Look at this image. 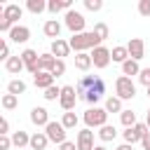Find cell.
Wrapping results in <instances>:
<instances>
[{
    "instance_id": "cell-17",
    "label": "cell",
    "mask_w": 150,
    "mask_h": 150,
    "mask_svg": "<svg viewBox=\"0 0 150 150\" xmlns=\"http://www.w3.org/2000/svg\"><path fill=\"white\" fill-rule=\"evenodd\" d=\"M54 80H56V77H54L52 73H45V70H42V73H38V75H33L35 87H38V89H42V91H45V89H49V87L54 84Z\"/></svg>"
},
{
    "instance_id": "cell-22",
    "label": "cell",
    "mask_w": 150,
    "mask_h": 150,
    "mask_svg": "<svg viewBox=\"0 0 150 150\" xmlns=\"http://www.w3.org/2000/svg\"><path fill=\"white\" fill-rule=\"evenodd\" d=\"M23 68H26V66H23L21 56H12L9 61H5V70H7V73H12V75H19Z\"/></svg>"
},
{
    "instance_id": "cell-33",
    "label": "cell",
    "mask_w": 150,
    "mask_h": 150,
    "mask_svg": "<svg viewBox=\"0 0 150 150\" xmlns=\"http://www.w3.org/2000/svg\"><path fill=\"white\" fill-rule=\"evenodd\" d=\"M19 105V96H14V94H5L2 96V108L5 110H14Z\"/></svg>"
},
{
    "instance_id": "cell-25",
    "label": "cell",
    "mask_w": 150,
    "mask_h": 150,
    "mask_svg": "<svg viewBox=\"0 0 150 150\" xmlns=\"http://www.w3.org/2000/svg\"><path fill=\"white\" fill-rule=\"evenodd\" d=\"M122 103H124L122 98H117V96H108L103 108L108 110V115H110V112H122V110H124V105H122Z\"/></svg>"
},
{
    "instance_id": "cell-28",
    "label": "cell",
    "mask_w": 150,
    "mask_h": 150,
    "mask_svg": "<svg viewBox=\"0 0 150 150\" xmlns=\"http://www.w3.org/2000/svg\"><path fill=\"white\" fill-rule=\"evenodd\" d=\"M120 122L124 124V129H131V127H136V124H138V120H136V112H134V110H122V112H120Z\"/></svg>"
},
{
    "instance_id": "cell-41",
    "label": "cell",
    "mask_w": 150,
    "mask_h": 150,
    "mask_svg": "<svg viewBox=\"0 0 150 150\" xmlns=\"http://www.w3.org/2000/svg\"><path fill=\"white\" fill-rule=\"evenodd\" d=\"M0 136H9V120L7 117L0 120Z\"/></svg>"
},
{
    "instance_id": "cell-45",
    "label": "cell",
    "mask_w": 150,
    "mask_h": 150,
    "mask_svg": "<svg viewBox=\"0 0 150 150\" xmlns=\"http://www.w3.org/2000/svg\"><path fill=\"white\" fill-rule=\"evenodd\" d=\"M115 150H134V145H129V143H120Z\"/></svg>"
},
{
    "instance_id": "cell-36",
    "label": "cell",
    "mask_w": 150,
    "mask_h": 150,
    "mask_svg": "<svg viewBox=\"0 0 150 150\" xmlns=\"http://www.w3.org/2000/svg\"><path fill=\"white\" fill-rule=\"evenodd\" d=\"M138 82L148 89L150 87V68H141V73H138Z\"/></svg>"
},
{
    "instance_id": "cell-13",
    "label": "cell",
    "mask_w": 150,
    "mask_h": 150,
    "mask_svg": "<svg viewBox=\"0 0 150 150\" xmlns=\"http://www.w3.org/2000/svg\"><path fill=\"white\" fill-rule=\"evenodd\" d=\"M2 16L7 19V21H12L14 26H16V21L23 16V9L19 7V5H14V2H9V5H5L2 7Z\"/></svg>"
},
{
    "instance_id": "cell-9",
    "label": "cell",
    "mask_w": 150,
    "mask_h": 150,
    "mask_svg": "<svg viewBox=\"0 0 150 150\" xmlns=\"http://www.w3.org/2000/svg\"><path fill=\"white\" fill-rule=\"evenodd\" d=\"M75 143H77V150H94V148H96V145H94V131H91L89 127L80 129Z\"/></svg>"
},
{
    "instance_id": "cell-29",
    "label": "cell",
    "mask_w": 150,
    "mask_h": 150,
    "mask_svg": "<svg viewBox=\"0 0 150 150\" xmlns=\"http://www.w3.org/2000/svg\"><path fill=\"white\" fill-rule=\"evenodd\" d=\"M61 124L66 127V131H68V129H75V127L80 124V117H77L73 110H70V112H63V117H61Z\"/></svg>"
},
{
    "instance_id": "cell-27",
    "label": "cell",
    "mask_w": 150,
    "mask_h": 150,
    "mask_svg": "<svg viewBox=\"0 0 150 150\" xmlns=\"http://www.w3.org/2000/svg\"><path fill=\"white\" fill-rule=\"evenodd\" d=\"M7 94H14V96H19V94H26V82H23L21 77H16V80H9V84H7Z\"/></svg>"
},
{
    "instance_id": "cell-30",
    "label": "cell",
    "mask_w": 150,
    "mask_h": 150,
    "mask_svg": "<svg viewBox=\"0 0 150 150\" xmlns=\"http://www.w3.org/2000/svg\"><path fill=\"white\" fill-rule=\"evenodd\" d=\"M26 9L33 12V14H42L47 9V2L45 0H26Z\"/></svg>"
},
{
    "instance_id": "cell-34",
    "label": "cell",
    "mask_w": 150,
    "mask_h": 150,
    "mask_svg": "<svg viewBox=\"0 0 150 150\" xmlns=\"http://www.w3.org/2000/svg\"><path fill=\"white\" fill-rule=\"evenodd\" d=\"M94 33L101 38V40H108L110 38V28L103 23V21H98V23H94Z\"/></svg>"
},
{
    "instance_id": "cell-4",
    "label": "cell",
    "mask_w": 150,
    "mask_h": 150,
    "mask_svg": "<svg viewBox=\"0 0 150 150\" xmlns=\"http://www.w3.org/2000/svg\"><path fill=\"white\" fill-rule=\"evenodd\" d=\"M63 23H66V28H68L73 35H77V33H84L87 19H84V14H82V12H77V9H70V12H66V16H63Z\"/></svg>"
},
{
    "instance_id": "cell-47",
    "label": "cell",
    "mask_w": 150,
    "mask_h": 150,
    "mask_svg": "<svg viewBox=\"0 0 150 150\" xmlns=\"http://www.w3.org/2000/svg\"><path fill=\"white\" fill-rule=\"evenodd\" d=\"M94 150H108V148H105V145H96Z\"/></svg>"
},
{
    "instance_id": "cell-19",
    "label": "cell",
    "mask_w": 150,
    "mask_h": 150,
    "mask_svg": "<svg viewBox=\"0 0 150 150\" xmlns=\"http://www.w3.org/2000/svg\"><path fill=\"white\" fill-rule=\"evenodd\" d=\"M91 66H94V61H91V54H89V52H80V54H75V68H77V70L87 73Z\"/></svg>"
},
{
    "instance_id": "cell-46",
    "label": "cell",
    "mask_w": 150,
    "mask_h": 150,
    "mask_svg": "<svg viewBox=\"0 0 150 150\" xmlns=\"http://www.w3.org/2000/svg\"><path fill=\"white\" fill-rule=\"evenodd\" d=\"M145 124L150 127V108H148V117H145Z\"/></svg>"
},
{
    "instance_id": "cell-14",
    "label": "cell",
    "mask_w": 150,
    "mask_h": 150,
    "mask_svg": "<svg viewBox=\"0 0 150 150\" xmlns=\"http://www.w3.org/2000/svg\"><path fill=\"white\" fill-rule=\"evenodd\" d=\"M49 52H52L56 59H63V56H68V54H70V45H68V40L59 38V40H54V42H52Z\"/></svg>"
},
{
    "instance_id": "cell-48",
    "label": "cell",
    "mask_w": 150,
    "mask_h": 150,
    "mask_svg": "<svg viewBox=\"0 0 150 150\" xmlns=\"http://www.w3.org/2000/svg\"><path fill=\"white\" fill-rule=\"evenodd\" d=\"M148 98H150V87H148Z\"/></svg>"
},
{
    "instance_id": "cell-24",
    "label": "cell",
    "mask_w": 150,
    "mask_h": 150,
    "mask_svg": "<svg viewBox=\"0 0 150 150\" xmlns=\"http://www.w3.org/2000/svg\"><path fill=\"white\" fill-rule=\"evenodd\" d=\"M54 63H56V56H54L52 52H45V54H40V70H45V73H52Z\"/></svg>"
},
{
    "instance_id": "cell-12",
    "label": "cell",
    "mask_w": 150,
    "mask_h": 150,
    "mask_svg": "<svg viewBox=\"0 0 150 150\" xmlns=\"http://www.w3.org/2000/svg\"><path fill=\"white\" fill-rule=\"evenodd\" d=\"M28 38H30V28H28V26H21V23H16V26L9 30V40H12V42H16V45H23V42H28Z\"/></svg>"
},
{
    "instance_id": "cell-38",
    "label": "cell",
    "mask_w": 150,
    "mask_h": 150,
    "mask_svg": "<svg viewBox=\"0 0 150 150\" xmlns=\"http://www.w3.org/2000/svg\"><path fill=\"white\" fill-rule=\"evenodd\" d=\"M0 59H2V61H9V59H12V54H9V45H7V40H2V42H0Z\"/></svg>"
},
{
    "instance_id": "cell-21",
    "label": "cell",
    "mask_w": 150,
    "mask_h": 150,
    "mask_svg": "<svg viewBox=\"0 0 150 150\" xmlns=\"http://www.w3.org/2000/svg\"><path fill=\"white\" fill-rule=\"evenodd\" d=\"M96 134H98L101 143H110V141H115V138H117V129H115L112 124H105V127H101Z\"/></svg>"
},
{
    "instance_id": "cell-32",
    "label": "cell",
    "mask_w": 150,
    "mask_h": 150,
    "mask_svg": "<svg viewBox=\"0 0 150 150\" xmlns=\"http://www.w3.org/2000/svg\"><path fill=\"white\" fill-rule=\"evenodd\" d=\"M122 138H124V143H129V145L141 143V136L136 134V129H134V127H131V129H124V131H122Z\"/></svg>"
},
{
    "instance_id": "cell-23",
    "label": "cell",
    "mask_w": 150,
    "mask_h": 150,
    "mask_svg": "<svg viewBox=\"0 0 150 150\" xmlns=\"http://www.w3.org/2000/svg\"><path fill=\"white\" fill-rule=\"evenodd\" d=\"M110 52H112V61H115V63L129 61V49H127V45H117V47H112Z\"/></svg>"
},
{
    "instance_id": "cell-44",
    "label": "cell",
    "mask_w": 150,
    "mask_h": 150,
    "mask_svg": "<svg viewBox=\"0 0 150 150\" xmlns=\"http://www.w3.org/2000/svg\"><path fill=\"white\" fill-rule=\"evenodd\" d=\"M141 145H143V150H148V148H150V134H148V136H143Z\"/></svg>"
},
{
    "instance_id": "cell-49",
    "label": "cell",
    "mask_w": 150,
    "mask_h": 150,
    "mask_svg": "<svg viewBox=\"0 0 150 150\" xmlns=\"http://www.w3.org/2000/svg\"><path fill=\"white\" fill-rule=\"evenodd\" d=\"M148 150H150V148H148Z\"/></svg>"
},
{
    "instance_id": "cell-6",
    "label": "cell",
    "mask_w": 150,
    "mask_h": 150,
    "mask_svg": "<svg viewBox=\"0 0 150 150\" xmlns=\"http://www.w3.org/2000/svg\"><path fill=\"white\" fill-rule=\"evenodd\" d=\"M103 94H105V82L96 75V80H94V84L87 89V94H84V101L89 103V105H96L101 98H103Z\"/></svg>"
},
{
    "instance_id": "cell-7",
    "label": "cell",
    "mask_w": 150,
    "mask_h": 150,
    "mask_svg": "<svg viewBox=\"0 0 150 150\" xmlns=\"http://www.w3.org/2000/svg\"><path fill=\"white\" fill-rule=\"evenodd\" d=\"M45 134H47L49 143H56V145L66 143V127H63L61 122H54V120H52V122L45 127Z\"/></svg>"
},
{
    "instance_id": "cell-8",
    "label": "cell",
    "mask_w": 150,
    "mask_h": 150,
    "mask_svg": "<svg viewBox=\"0 0 150 150\" xmlns=\"http://www.w3.org/2000/svg\"><path fill=\"white\" fill-rule=\"evenodd\" d=\"M75 103H77V91H75V87H70V84L61 87V98H59V105L63 108V112H70V110L75 108Z\"/></svg>"
},
{
    "instance_id": "cell-37",
    "label": "cell",
    "mask_w": 150,
    "mask_h": 150,
    "mask_svg": "<svg viewBox=\"0 0 150 150\" xmlns=\"http://www.w3.org/2000/svg\"><path fill=\"white\" fill-rule=\"evenodd\" d=\"M101 7H103L101 0H84V9H89V12H101Z\"/></svg>"
},
{
    "instance_id": "cell-15",
    "label": "cell",
    "mask_w": 150,
    "mask_h": 150,
    "mask_svg": "<svg viewBox=\"0 0 150 150\" xmlns=\"http://www.w3.org/2000/svg\"><path fill=\"white\" fill-rule=\"evenodd\" d=\"M70 9H73V0H49V2H47V12H49V14L70 12Z\"/></svg>"
},
{
    "instance_id": "cell-11",
    "label": "cell",
    "mask_w": 150,
    "mask_h": 150,
    "mask_svg": "<svg viewBox=\"0 0 150 150\" xmlns=\"http://www.w3.org/2000/svg\"><path fill=\"white\" fill-rule=\"evenodd\" d=\"M30 122L35 124V127H47L52 120H49V110L47 108H42V105H35L33 110H30Z\"/></svg>"
},
{
    "instance_id": "cell-16",
    "label": "cell",
    "mask_w": 150,
    "mask_h": 150,
    "mask_svg": "<svg viewBox=\"0 0 150 150\" xmlns=\"http://www.w3.org/2000/svg\"><path fill=\"white\" fill-rule=\"evenodd\" d=\"M42 33H45L47 38H52V42H54V40H59V38H61V23H59L56 19H49V21H45Z\"/></svg>"
},
{
    "instance_id": "cell-35",
    "label": "cell",
    "mask_w": 150,
    "mask_h": 150,
    "mask_svg": "<svg viewBox=\"0 0 150 150\" xmlns=\"http://www.w3.org/2000/svg\"><path fill=\"white\" fill-rule=\"evenodd\" d=\"M66 73V61L63 59H56V63H54V68H52V75L54 77H61Z\"/></svg>"
},
{
    "instance_id": "cell-43",
    "label": "cell",
    "mask_w": 150,
    "mask_h": 150,
    "mask_svg": "<svg viewBox=\"0 0 150 150\" xmlns=\"http://www.w3.org/2000/svg\"><path fill=\"white\" fill-rule=\"evenodd\" d=\"M59 150H77V143L66 141V143H61V145H59Z\"/></svg>"
},
{
    "instance_id": "cell-31",
    "label": "cell",
    "mask_w": 150,
    "mask_h": 150,
    "mask_svg": "<svg viewBox=\"0 0 150 150\" xmlns=\"http://www.w3.org/2000/svg\"><path fill=\"white\" fill-rule=\"evenodd\" d=\"M42 96H45V101H59L61 98V87L59 84H52L49 89H45Z\"/></svg>"
},
{
    "instance_id": "cell-26",
    "label": "cell",
    "mask_w": 150,
    "mask_h": 150,
    "mask_svg": "<svg viewBox=\"0 0 150 150\" xmlns=\"http://www.w3.org/2000/svg\"><path fill=\"white\" fill-rule=\"evenodd\" d=\"M138 73H141V66H138V61L129 59V61H124V63H122V75H127V77L136 75V77H138Z\"/></svg>"
},
{
    "instance_id": "cell-39",
    "label": "cell",
    "mask_w": 150,
    "mask_h": 150,
    "mask_svg": "<svg viewBox=\"0 0 150 150\" xmlns=\"http://www.w3.org/2000/svg\"><path fill=\"white\" fill-rule=\"evenodd\" d=\"M134 129H136V134L141 136V141H143V136H148V134H150V127H148L145 122H138V124H136Z\"/></svg>"
},
{
    "instance_id": "cell-5",
    "label": "cell",
    "mask_w": 150,
    "mask_h": 150,
    "mask_svg": "<svg viewBox=\"0 0 150 150\" xmlns=\"http://www.w3.org/2000/svg\"><path fill=\"white\" fill-rule=\"evenodd\" d=\"M91 54V61H94V68H108L110 66V61H112V52L105 47V45H101V47H96V49H91L89 52Z\"/></svg>"
},
{
    "instance_id": "cell-42",
    "label": "cell",
    "mask_w": 150,
    "mask_h": 150,
    "mask_svg": "<svg viewBox=\"0 0 150 150\" xmlns=\"http://www.w3.org/2000/svg\"><path fill=\"white\" fill-rule=\"evenodd\" d=\"M12 148V136H0V150H9Z\"/></svg>"
},
{
    "instance_id": "cell-3",
    "label": "cell",
    "mask_w": 150,
    "mask_h": 150,
    "mask_svg": "<svg viewBox=\"0 0 150 150\" xmlns=\"http://www.w3.org/2000/svg\"><path fill=\"white\" fill-rule=\"evenodd\" d=\"M115 96L122 98V101H131V98L136 96V84H134V80L127 77V75H120V77L115 80Z\"/></svg>"
},
{
    "instance_id": "cell-40",
    "label": "cell",
    "mask_w": 150,
    "mask_h": 150,
    "mask_svg": "<svg viewBox=\"0 0 150 150\" xmlns=\"http://www.w3.org/2000/svg\"><path fill=\"white\" fill-rule=\"evenodd\" d=\"M138 14L141 16H150V0H141L138 2Z\"/></svg>"
},
{
    "instance_id": "cell-2",
    "label": "cell",
    "mask_w": 150,
    "mask_h": 150,
    "mask_svg": "<svg viewBox=\"0 0 150 150\" xmlns=\"http://www.w3.org/2000/svg\"><path fill=\"white\" fill-rule=\"evenodd\" d=\"M82 120H84V124H87L89 129H101V127L108 124V110L94 105V108H89V110L82 115Z\"/></svg>"
},
{
    "instance_id": "cell-1",
    "label": "cell",
    "mask_w": 150,
    "mask_h": 150,
    "mask_svg": "<svg viewBox=\"0 0 150 150\" xmlns=\"http://www.w3.org/2000/svg\"><path fill=\"white\" fill-rule=\"evenodd\" d=\"M68 45H70V49H73L75 54H80V52H91V49L101 47V45H103V40H101L94 30H84V33L73 35V38L68 40Z\"/></svg>"
},
{
    "instance_id": "cell-20",
    "label": "cell",
    "mask_w": 150,
    "mask_h": 150,
    "mask_svg": "<svg viewBox=\"0 0 150 150\" xmlns=\"http://www.w3.org/2000/svg\"><path fill=\"white\" fill-rule=\"evenodd\" d=\"M12 145L14 148H26V145H30V134L28 131H12Z\"/></svg>"
},
{
    "instance_id": "cell-10",
    "label": "cell",
    "mask_w": 150,
    "mask_h": 150,
    "mask_svg": "<svg viewBox=\"0 0 150 150\" xmlns=\"http://www.w3.org/2000/svg\"><path fill=\"white\" fill-rule=\"evenodd\" d=\"M127 49H129V59H134V61H141L145 56V42L141 38H131L127 42Z\"/></svg>"
},
{
    "instance_id": "cell-18",
    "label": "cell",
    "mask_w": 150,
    "mask_h": 150,
    "mask_svg": "<svg viewBox=\"0 0 150 150\" xmlns=\"http://www.w3.org/2000/svg\"><path fill=\"white\" fill-rule=\"evenodd\" d=\"M49 145V138H47V134L45 131H35V134H30V150H45Z\"/></svg>"
}]
</instances>
